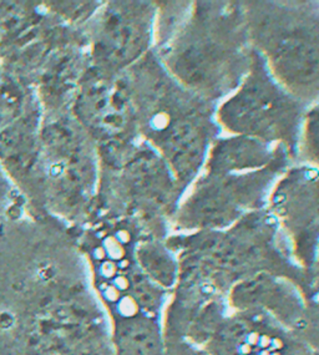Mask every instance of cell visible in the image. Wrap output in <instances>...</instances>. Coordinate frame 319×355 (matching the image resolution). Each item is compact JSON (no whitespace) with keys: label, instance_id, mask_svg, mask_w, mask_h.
<instances>
[{"label":"cell","instance_id":"cell-3","mask_svg":"<svg viewBox=\"0 0 319 355\" xmlns=\"http://www.w3.org/2000/svg\"><path fill=\"white\" fill-rule=\"evenodd\" d=\"M144 264L161 286H171L175 279V266L165 252L159 248H148L144 256Z\"/></svg>","mask_w":319,"mask_h":355},{"label":"cell","instance_id":"cell-2","mask_svg":"<svg viewBox=\"0 0 319 355\" xmlns=\"http://www.w3.org/2000/svg\"><path fill=\"white\" fill-rule=\"evenodd\" d=\"M119 343L123 355H161L162 349L159 328L146 318L126 320L120 327Z\"/></svg>","mask_w":319,"mask_h":355},{"label":"cell","instance_id":"cell-1","mask_svg":"<svg viewBox=\"0 0 319 355\" xmlns=\"http://www.w3.org/2000/svg\"><path fill=\"white\" fill-rule=\"evenodd\" d=\"M234 303L239 308L266 309L283 322H293L301 312V304L295 295L268 278H258L237 288Z\"/></svg>","mask_w":319,"mask_h":355}]
</instances>
